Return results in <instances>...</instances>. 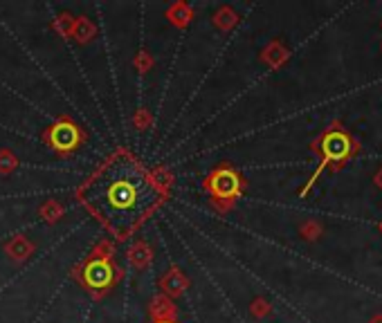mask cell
<instances>
[{
    "label": "cell",
    "mask_w": 382,
    "mask_h": 323,
    "mask_svg": "<svg viewBox=\"0 0 382 323\" xmlns=\"http://www.w3.org/2000/svg\"><path fill=\"white\" fill-rule=\"evenodd\" d=\"M171 186L174 176L167 166L146 169L138 155L119 146L77 186L75 197L117 243H124L169 200Z\"/></svg>",
    "instance_id": "obj_1"
},
{
    "label": "cell",
    "mask_w": 382,
    "mask_h": 323,
    "mask_svg": "<svg viewBox=\"0 0 382 323\" xmlns=\"http://www.w3.org/2000/svg\"><path fill=\"white\" fill-rule=\"evenodd\" d=\"M70 276L92 299H104L108 292H113L121 276H124V272L115 263V243H110V238H102L79 265L72 267Z\"/></svg>",
    "instance_id": "obj_2"
},
{
    "label": "cell",
    "mask_w": 382,
    "mask_h": 323,
    "mask_svg": "<svg viewBox=\"0 0 382 323\" xmlns=\"http://www.w3.org/2000/svg\"><path fill=\"white\" fill-rule=\"evenodd\" d=\"M311 151L319 157V164L317 169L313 171L311 180H308L304 184V189L299 191V197H306L308 191L313 189L315 182L319 180V176H322L324 171H340L344 169V164L360 151V146H357V142L351 138V135L347 133V128L342 126L340 121H333L330 126L319 135V138L311 144Z\"/></svg>",
    "instance_id": "obj_3"
},
{
    "label": "cell",
    "mask_w": 382,
    "mask_h": 323,
    "mask_svg": "<svg viewBox=\"0 0 382 323\" xmlns=\"http://www.w3.org/2000/svg\"><path fill=\"white\" fill-rule=\"evenodd\" d=\"M201 186L218 214H229L243 197L248 182L237 166H232L229 162H220L218 166L207 173Z\"/></svg>",
    "instance_id": "obj_4"
},
{
    "label": "cell",
    "mask_w": 382,
    "mask_h": 323,
    "mask_svg": "<svg viewBox=\"0 0 382 323\" xmlns=\"http://www.w3.org/2000/svg\"><path fill=\"white\" fill-rule=\"evenodd\" d=\"M41 142L59 157H72L88 142V133L70 115H61L41 133Z\"/></svg>",
    "instance_id": "obj_5"
},
{
    "label": "cell",
    "mask_w": 382,
    "mask_h": 323,
    "mask_svg": "<svg viewBox=\"0 0 382 323\" xmlns=\"http://www.w3.org/2000/svg\"><path fill=\"white\" fill-rule=\"evenodd\" d=\"M189 276L184 274V272L180 269V267H169L162 276H160V281H157V288H160V292L162 294H167L169 299H178V296H182L184 292H187V288H189Z\"/></svg>",
    "instance_id": "obj_6"
},
{
    "label": "cell",
    "mask_w": 382,
    "mask_h": 323,
    "mask_svg": "<svg viewBox=\"0 0 382 323\" xmlns=\"http://www.w3.org/2000/svg\"><path fill=\"white\" fill-rule=\"evenodd\" d=\"M34 243L28 238V236H23V233H16L14 238H9L5 245H3V252L5 256L11 260V263H16V265H23L25 260H30V256L34 254Z\"/></svg>",
    "instance_id": "obj_7"
},
{
    "label": "cell",
    "mask_w": 382,
    "mask_h": 323,
    "mask_svg": "<svg viewBox=\"0 0 382 323\" xmlns=\"http://www.w3.org/2000/svg\"><path fill=\"white\" fill-rule=\"evenodd\" d=\"M149 317L153 321H178V305L167 294H155L149 301Z\"/></svg>",
    "instance_id": "obj_8"
},
{
    "label": "cell",
    "mask_w": 382,
    "mask_h": 323,
    "mask_svg": "<svg viewBox=\"0 0 382 323\" xmlns=\"http://www.w3.org/2000/svg\"><path fill=\"white\" fill-rule=\"evenodd\" d=\"M126 260H129V265L138 272L149 269L153 265V247L146 240H133L129 245Z\"/></svg>",
    "instance_id": "obj_9"
},
{
    "label": "cell",
    "mask_w": 382,
    "mask_h": 323,
    "mask_svg": "<svg viewBox=\"0 0 382 323\" xmlns=\"http://www.w3.org/2000/svg\"><path fill=\"white\" fill-rule=\"evenodd\" d=\"M258 59H261V63H265L270 70H281L290 61V49L279 39H275L261 49V56Z\"/></svg>",
    "instance_id": "obj_10"
},
{
    "label": "cell",
    "mask_w": 382,
    "mask_h": 323,
    "mask_svg": "<svg viewBox=\"0 0 382 323\" xmlns=\"http://www.w3.org/2000/svg\"><path fill=\"white\" fill-rule=\"evenodd\" d=\"M165 18L174 25L176 30H187L193 20V7L184 0H176L165 9Z\"/></svg>",
    "instance_id": "obj_11"
},
{
    "label": "cell",
    "mask_w": 382,
    "mask_h": 323,
    "mask_svg": "<svg viewBox=\"0 0 382 323\" xmlns=\"http://www.w3.org/2000/svg\"><path fill=\"white\" fill-rule=\"evenodd\" d=\"M72 39L79 45H88L97 39V23L88 16H77L75 30H72Z\"/></svg>",
    "instance_id": "obj_12"
},
{
    "label": "cell",
    "mask_w": 382,
    "mask_h": 323,
    "mask_svg": "<svg viewBox=\"0 0 382 323\" xmlns=\"http://www.w3.org/2000/svg\"><path fill=\"white\" fill-rule=\"evenodd\" d=\"M39 216L45 225H56V222L66 216V205L56 200V197H47L39 207Z\"/></svg>",
    "instance_id": "obj_13"
},
{
    "label": "cell",
    "mask_w": 382,
    "mask_h": 323,
    "mask_svg": "<svg viewBox=\"0 0 382 323\" xmlns=\"http://www.w3.org/2000/svg\"><path fill=\"white\" fill-rule=\"evenodd\" d=\"M239 20H241V16H239L229 5L218 7V9L214 11V16H212V23H214V28H216L218 32H232V30L239 25Z\"/></svg>",
    "instance_id": "obj_14"
},
{
    "label": "cell",
    "mask_w": 382,
    "mask_h": 323,
    "mask_svg": "<svg viewBox=\"0 0 382 323\" xmlns=\"http://www.w3.org/2000/svg\"><path fill=\"white\" fill-rule=\"evenodd\" d=\"M75 20L77 16H72L70 11H61V14L54 16V20L50 23V28L61 36V39H72V30H75Z\"/></svg>",
    "instance_id": "obj_15"
},
{
    "label": "cell",
    "mask_w": 382,
    "mask_h": 323,
    "mask_svg": "<svg viewBox=\"0 0 382 323\" xmlns=\"http://www.w3.org/2000/svg\"><path fill=\"white\" fill-rule=\"evenodd\" d=\"M322 233H324L322 222H317L313 218L304 220L302 225H299V236H302L304 240H308V243H315L317 238H322Z\"/></svg>",
    "instance_id": "obj_16"
},
{
    "label": "cell",
    "mask_w": 382,
    "mask_h": 323,
    "mask_svg": "<svg viewBox=\"0 0 382 323\" xmlns=\"http://www.w3.org/2000/svg\"><path fill=\"white\" fill-rule=\"evenodd\" d=\"M250 315L258 321H263L273 315V303H270L265 296H254L250 301Z\"/></svg>",
    "instance_id": "obj_17"
},
{
    "label": "cell",
    "mask_w": 382,
    "mask_h": 323,
    "mask_svg": "<svg viewBox=\"0 0 382 323\" xmlns=\"http://www.w3.org/2000/svg\"><path fill=\"white\" fill-rule=\"evenodd\" d=\"M18 157L9 151V148H0V176H11L16 169H18Z\"/></svg>",
    "instance_id": "obj_18"
},
{
    "label": "cell",
    "mask_w": 382,
    "mask_h": 323,
    "mask_svg": "<svg viewBox=\"0 0 382 323\" xmlns=\"http://www.w3.org/2000/svg\"><path fill=\"white\" fill-rule=\"evenodd\" d=\"M131 63H133V68L138 70L140 74H146V72H149V70L155 66V59H153V54L146 52V49H142V52H138V54L133 56Z\"/></svg>",
    "instance_id": "obj_19"
},
{
    "label": "cell",
    "mask_w": 382,
    "mask_h": 323,
    "mask_svg": "<svg viewBox=\"0 0 382 323\" xmlns=\"http://www.w3.org/2000/svg\"><path fill=\"white\" fill-rule=\"evenodd\" d=\"M131 121H133V126L138 128V130H146L153 123V115L149 113L146 108H138L133 113V117H131Z\"/></svg>",
    "instance_id": "obj_20"
},
{
    "label": "cell",
    "mask_w": 382,
    "mask_h": 323,
    "mask_svg": "<svg viewBox=\"0 0 382 323\" xmlns=\"http://www.w3.org/2000/svg\"><path fill=\"white\" fill-rule=\"evenodd\" d=\"M374 182H376V186H378V189H382V166L378 169V173L374 176Z\"/></svg>",
    "instance_id": "obj_21"
},
{
    "label": "cell",
    "mask_w": 382,
    "mask_h": 323,
    "mask_svg": "<svg viewBox=\"0 0 382 323\" xmlns=\"http://www.w3.org/2000/svg\"><path fill=\"white\" fill-rule=\"evenodd\" d=\"M369 323H382V315L378 312V315H374L371 319H369Z\"/></svg>",
    "instance_id": "obj_22"
},
{
    "label": "cell",
    "mask_w": 382,
    "mask_h": 323,
    "mask_svg": "<svg viewBox=\"0 0 382 323\" xmlns=\"http://www.w3.org/2000/svg\"><path fill=\"white\" fill-rule=\"evenodd\" d=\"M153 323H178V321H153Z\"/></svg>",
    "instance_id": "obj_23"
},
{
    "label": "cell",
    "mask_w": 382,
    "mask_h": 323,
    "mask_svg": "<svg viewBox=\"0 0 382 323\" xmlns=\"http://www.w3.org/2000/svg\"><path fill=\"white\" fill-rule=\"evenodd\" d=\"M380 231H382V222H380Z\"/></svg>",
    "instance_id": "obj_24"
}]
</instances>
